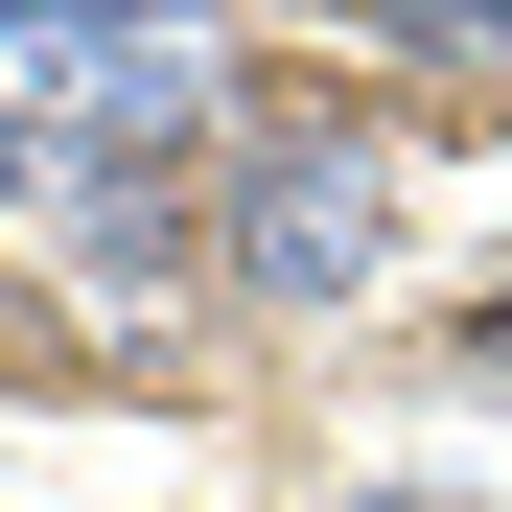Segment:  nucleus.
<instances>
[{
    "label": "nucleus",
    "instance_id": "nucleus-2",
    "mask_svg": "<svg viewBox=\"0 0 512 512\" xmlns=\"http://www.w3.org/2000/svg\"><path fill=\"white\" fill-rule=\"evenodd\" d=\"M47 233L94 303H210V187H163V163H47Z\"/></svg>",
    "mask_w": 512,
    "mask_h": 512
},
{
    "label": "nucleus",
    "instance_id": "nucleus-3",
    "mask_svg": "<svg viewBox=\"0 0 512 512\" xmlns=\"http://www.w3.org/2000/svg\"><path fill=\"white\" fill-rule=\"evenodd\" d=\"M396 47H419V70H489V47H512V0H396Z\"/></svg>",
    "mask_w": 512,
    "mask_h": 512
},
{
    "label": "nucleus",
    "instance_id": "nucleus-6",
    "mask_svg": "<svg viewBox=\"0 0 512 512\" xmlns=\"http://www.w3.org/2000/svg\"><path fill=\"white\" fill-rule=\"evenodd\" d=\"M350 512H489V489H350Z\"/></svg>",
    "mask_w": 512,
    "mask_h": 512
},
{
    "label": "nucleus",
    "instance_id": "nucleus-5",
    "mask_svg": "<svg viewBox=\"0 0 512 512\" xmlns=\"http://www.w3.org/2000/svg\"><path fill=\"white\" fill-rule=\"evenodd\" d=\"M24 187H47V117H24V94H0V210H24Z\"/></svg>",
    "mask_w": 512,
    "mask_h": 512
},
{
    "label": "nucleus",
    "instance_id": "nucleus-4",
    "mask_svg": "<svg viewBox=\"0 0 512 512\" xmlns=\"http://www.w3.org/2000/svg\"><path fill=\"white\" fill-rule=\"evenodd\" d=\"M443 373H466V396H512V280H489V303H443Z\"/></svg>",
    "mask_w": 512,
    "mask_h": 512
},
{
    "label": "nucleus",
    "instance_id": "nucleus-1",
    "mask_svg": "<svg viewBox=\"0 0 512 512\" xmlns=\"http://www.w3.org/2000/svg\"><path fill=\"white\" fill-rule=\"evenodd\" d=\"M396 256H419V163H396V117H326V94H256V117H233V163H210V303H256V326H350Z\"/></svg>",
    "mask_w": 512,
    "mask_h": 512
}]
</instances>
